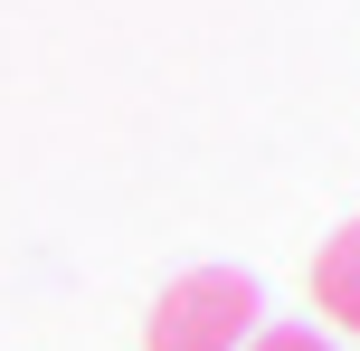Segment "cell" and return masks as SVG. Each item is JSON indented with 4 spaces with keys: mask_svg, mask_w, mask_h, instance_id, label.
<instances>
[{
    "mask_svg": "<svg viewBox=\"0 0 360 351\" xmlns=\"http://www.w3.org/2000/svg\"><path fill=\"white\" fill-rule=\"evenodd\" d=\"M256 314H266V295H256L247 266H190V276L162 285V304L143 323V351H247Z\"/></svg>",
    "mask_w": 360,
    "mask_h": 351,
    "instance_id": "6da1fadb",
    "label": "cell"
},
{
    "mask_svg": "<svg viewBox=\"0 0 360 351\" xmlns=\"http://www.w3.org/2000/svg\"><path fill=\"white\" fill-rule=\"evenodd\" d=\"M313 304H323V323L360 333V219L323 238V257H313Z\"/></svg>",
    "mask_w": 360,
    "mask_h": 351,
    "instance_id": "7a4b0ae2",
    "label": "cell"
},
{
    "mask_svg": "<svg viewBox=\"0 0 360 351\" xmlns=\"http://www.w3.org/2000/svg\"><path fill=\"white\" fill-rule=\"evenodd\" d=\"M247 351H332L323 333H313V323H256V342Z\"/></svg>",
    "mask_w": 360,
    "mask_h": 351,
    "instance_id": "3957f363",
    "label": "cell"
}]
</instances>
